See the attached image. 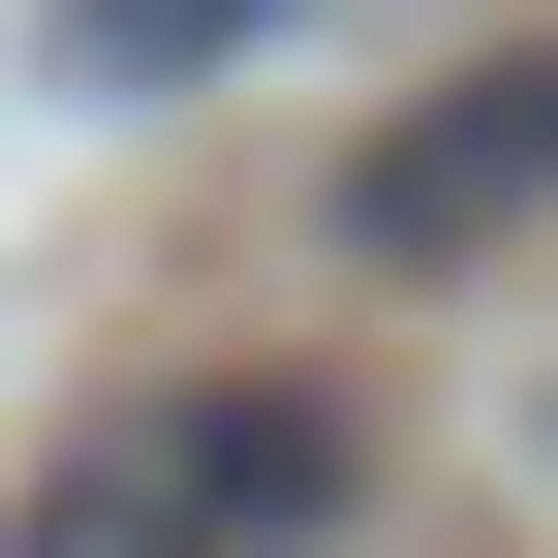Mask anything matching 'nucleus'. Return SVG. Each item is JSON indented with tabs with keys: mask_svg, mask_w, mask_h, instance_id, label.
Instances as JSON below:
<instances>
[{
	"mask_svg": "<svg viewBox=\"0 0 558 558\" xmlns=\"http://www.w3.org/2000/svg\"><path fill=\"white\" fill-rule=\"evenodd\" d=\"M341 497H373V403H311V373H156V403H94V435L32 465L0 558H341Z\"/></svg>",
	"mask_w": 558,
	"mask_h": 558,
	"instance_id": "f257e3e1",
	"label": "nucleus"
},
{
	"mask_svg": "<svg viewBox=\"0 0 558 558\" xmlns=\"http://www.w3.org/2000/svg\"><path fill=\"white\" fill-rule=\"evenodd\" d=\"M497 218H558V32H497L465 94H403L373 156H341V248H373V279H465Z\"/></svg>",
	"mask_w": 558,
	"mask_h": 558,
	"instance_id": "f03ea898",
	"label": "nucleus"
},
{
	"mask_svg": "<svg viewBox=\"0 0 558 558\" xmlns=\"http://www.w3.org/2000/svg\"><path fill=\"white\" fill-rule=\"evenodd\" d=\"M279 0H62V94H186V62H248Z\"/></svg>",
	"mask_w": 558,
	"mask_h": 558,
	"instance_id": "7ed1b4c3",
	"label": "nucleus"
}]
</instances>
